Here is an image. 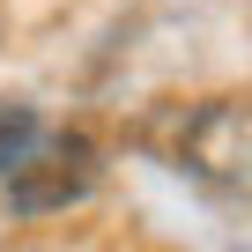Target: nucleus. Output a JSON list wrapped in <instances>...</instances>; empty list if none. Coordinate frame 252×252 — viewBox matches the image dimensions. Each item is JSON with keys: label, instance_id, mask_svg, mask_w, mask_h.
<instances>
[{"label": "nucleus", "instance_id": "obj_1", "mask_svg": "<svg viewBox=\"0 0 252 252\" xmlns=\"http://www.w3.org/2000/svg\"><path fill=\"white\" fill-rule=\"evenodd\" d=\"M178 171L222 186V193H252V111L245 104H200L186 111L178 141H171Z\"/></svg>", "mask_w": 252, "mask_h": 252}, {"label": "nucleus", "instance_id": "obj_3", "mask_svg": "<svg viewBox=\"0 0 252 252\" xmlns=\"http://www.w3.org/2000/svg\"><path fill=\"white\" fill-rule=\"evenodd\" d=\"M37 141H45L37 111H30V104H0V171H8V163H23Z\"/></svg>", "mask_w": 252, "mask_h": 252}, {"label": "nucleus", "instance_id": "obj_2", "mask_svg": "<svg viewBox=\"0 0 252 252\" xmlns=\"http://www.w3.org/2000/svg\"><path fill=\"white\" fill-rule=\"evenodd\" d=\"M96 186V156L89 141H37L23 163H8V200L23 215H60Z\"/></svg>", "mask_w": 252, "mask_h": 252}]
</instances>
